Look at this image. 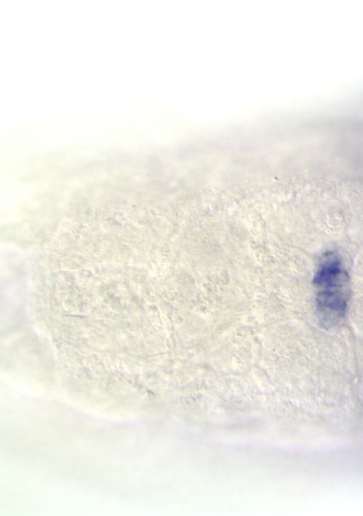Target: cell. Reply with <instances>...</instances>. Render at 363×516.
<instances>
[{"label":"cell","mask_w":363,"mask_h":516,"mask_svg":"<svg viewBox=\"0 0 363 516\" xmlns=\"http://www.w3.org/2000/svg\"><path fill=\"white\" fill-rule=\"evenodd\" d=\"M320 322L330 326L345 315L350 297V276L340 258L332 251L323 254L313 280Z\"/></svg>","instance_id":"obj_1"}]
</instances>
